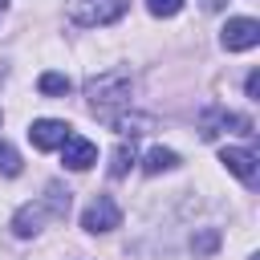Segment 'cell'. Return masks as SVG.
I'll list each match as a JSON object with an SVG mask.
<instances>
[{"instance_id":"obj_5","label":"cell","mask_w":260,"mask_h":260,"mask_svg":"<svg viewBox=\"0 0 260 260\" xmlns=\"http://www.w3.org/2000/svg\"><path fill=\"white\" fill-rule=\"evenodd\" d=\"M223 130H236V134H252V118H244V114H232V110H207L203 118H199V134L203 138H215V134H223Z\"/></svg>"},{"instance_id":"obj_7","label":"cell","mask_w":260,"mask_h":260,"mask_svg":"<svg viewBox=\"0 0 260 260\" xmlns=\"http://www.w3.org/2000/svg\"><path fill=\"white\" fill-rule=\"evenodd\" d=\"M69 134H73V130H69L61 118H37V122L28 126V138H32L37 150H57Z\"/></svg>"},{"instance_id":"obj_2","label":"cell","mask_w":260,"mask_h":260,"mask_svg":"<svg viewBox=\"0 0 260 260\" xmlns=\"http://www.w3.org/2000/svg\"><path fill=\"white\" fill-rule=\"evenodd\" d=\"M122 12H126V0H69V20L81 28L114 24Z\"/></svg>"},{"instance_id":"obj_16","label":"cell","mask_w":260,"mask_h":260,"mask_svg":"<svg viewBox=\"0 0 260 260\" xmlns=\"http://www.w3.org/2000/svg\"><path fill=\"white\" fill-rule=\"evenodd\" d=\"M4 8H8V0H0V12H4Z\"/></svg>"},{"instance_id":"obj_8","label":"cell","mask_w":260,"mask_h":260,"mask_svg":"<svg viewBox=\"0 0 260 260\" xmlns=\"http://www.w3.org/2000/svg\"><path fill=\"white\" fill-rule=\"evenodd\" d=\"M61 158H65L69 171H89V167L98 162V146H93L89 138H81V134H69V138L61 142Z\"/></svg>"},{"instance_id":"obj_9","label":"cell","mask_w":260,"mask_h":260,"mask_svg":"<svg viewBox=\"0 0 260 260\" xmlns=\"http://www.w3.org/2000/svg\"><path fill=\"white\" fill-rule=\"evenodd\" d=\"M45 215H53L45 199H37V203H24V207L12 215V236H20V240L37 236V232H41V223H45Z\"/></svg>"},{"instance_id":"obj_13","label":"cell","mask_w":260,"mask_h":260,"mask_svg":"<svg viewBox=\"0 0 260 260\" xmlns=\"http://www.w3.org/2000/svg\"><path fill=\"white\" fill-rule=\"evenodd\" d=\"M0 175H20V154L8 142H0Z\"/></svg>"},{"instance_id":"obj_12","label":"cell","mask_w":260,"mask_h":260,"mask_svg":"<svg viewBox=\"0 0 260 260\" xmlns=\"http://www.w3.org/2000/svg\"><path fill=\"white\" fill-rule=\"evenodd\" d=\"M37 89L49 93V98H61V93H69V77H65V73H41Z\"/></svg>"},{"instance_id":"obj_14","label":"cell","mask_w":260,"mask_h":260,"mask_svg":"<svg viewBox=\"0 0 260 260\" xmlns=\"http://www.w3.org/2000/svg\"><path fill=\"white\" fill-rule=\"evenodd\" d=\"M146 8H150L154 16H175V12L183 8V0H146Z\"/></svg>"},{"instance_id":"obj_6","label":"cell","mask_w":260,"mask_h":260,"mask_svg":"<svg viewBox=\"0 0 260 260\" xmlns=\"http://www.w3.org/2000/svg\"><path fill=\"white\" fill-rule=\"evenodd\" d=\"M219 162H223L244 187H256L260 167H256V154H252V150H244V146H223V150H219Z\"/></svg>"},{"instance_id":"obj_11","label":"cell","mask_w":260,"mask_h":260,"mask_svg":"<svg viewBox=\"0 0 260 260\" xmlns=\"http://www.w3.org/2000/svg\"><path fill=\"white\" fill-rule=\"evenodd\" d=\"M134 158H138V154H134V142H122V146L110 154V175H114V179H122V175L134 167Z\"/></svg>"},{"instance_id":"obj_3","label":"cell","mask_w":260,"mask_h":260,"mask_svg":"<svg viewBox=\"0 0 260 260\" xmlns=\"http://www.w3.org/2000/svg\"><path fill=\"white\" fill-rule=\"evenodd\" d=\"M219 45H223L228 53H248V49H256V45H260V20H252V16H232V20L223 24V32H219Z\"/></svg>"},{"instance_id":"obj_4","label":"cell","mask_w":260,"mask_h":260,"mask_svg":"<svg viewBox=\"0 0 260 260\" xmlns=\"http://www.w3.org/2000/svg\"><path fill=\"white\" fill-rule=\"evenodd\" d=\"M81 228L85 232H114V228H122V207L110 199V195H98L85 211H81Z\"/></svg>"},{"instance_id":"obj_15","label":"cell","mask_w":260,"mask_h":260,"mask_svg":"<svg viewBox=\"0 0 260 260\" xmlns=\"http://www.w3.org/2000/svg\"><path fill=\"white\" fill-rule=\"evenodd\" d=\"M244 89H248V98H252V102L260 98V73H256V69L248 73V81H244Z\"/></svg>"},{"instance_id":"obj_10","label":"cell","mask_w":260,"mask_h":260,"mask_svg":"<svg viewBox=\"0 0 260 260\" xmlns=\"http://www.w3.org/2000/svg\"><path fill=\"white\" fill-rule=\"evenodd\" d=\"M175 167H179V154L167 150V146H154V150H146V158H142V171H146V175H162V171H175Z\"/></svg>"},{"instance_id":"obj_1","label":"cell","mask_w":260,"mask_h":260,"mask_svg":"<svg viewBox=\"0 0 260 260\" xmlns=\"http://www.w3.org/2000/svg\"><path fill=\"white\" fill-rule=\"evenodd\" d=\"M130 77L122 69H110V73H98L85 81V98H89V110L102 118V122H114L122 106H130Z\"/></svg>"}]
</instances>
